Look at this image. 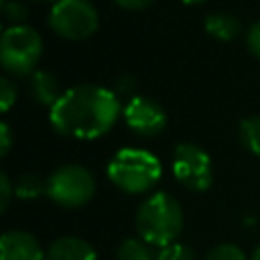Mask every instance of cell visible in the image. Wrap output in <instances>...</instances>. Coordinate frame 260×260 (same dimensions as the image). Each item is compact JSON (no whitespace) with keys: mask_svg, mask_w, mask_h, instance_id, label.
<instances>
[{"mask_svg":"<svg viewBox=\"0 0 260 260\" xmlns=\"http://www.w3.org/2000/svg\"><path fill=\"white\" fill-rule=\"evenodd\" d=\"M122 108L124 106L114 89L95 83H81L63 91L57 104L49 110V120L63 136L95 140L114 128Z\"/></svg>","mask_w":260,"mask_h":260,"instance_id":"obj_1","label":"cell"},{"mask_svg":"<svg viewBox=\"0 0 260 260\" xmlns=\"http://www.w3.org/2000/svg\"><path fill=\"white\" fill-rule=\"evenodd\" d=\"M183 221L185 217L179 201L173 195L158 191L138 205L134 228L138 238H142L146 244L165 248L177 242L183 232Z\"/></svg>","mask_w":260,"mask_h":260,"instance_id":"obj_2","label":"cell"},{"mask_svg":"<svg viewBox=\"0 0 260 260\" xmlns=\"http://www.w3.org/2000/svg\"><path fill=\"white\" fill-rule=\"evenodd\" d=\"M106 173L120 191L128 195H142L156 187L162 177V167L150 150L126 146L112 156Z\"/></svg>","mask_w":260,"mask_h":260,"instance_id":"obj_3","label":"cell"},{"mask_svg":"<svg viewBox=\"0 0 260 260\" xmlns=\"http://www.w3.org/2000/svg\"><path fill=\"white\" fill-rule=\"evenodd\" d=\"M43 55V39L41 35L26 26H8L0 39V63L4 71L12 75H30Z\"/></svg>","mask_w":260,"mask_h":260,"instance_id":"obj_4","label":"cell"},{"mask_svg":"<svg viewBox=\"0 0 260 260\" xmlns=\"http://www.w3.org/2000/svg\"><path fill=\"white\" fill-rule=\"evenodd\" d=\"M49 26L65 41H83L98 30L100 14L89 0H55L49 10Z\"/></svg>","mask_w":260,"mask_h":260,"instance_id":"obj_5","label":"cell"},{"mask_svg":"<svg viewBox=\"0 0 260 260\" xmlns=\"http://www.w3.org/2000/svg\"><path fill=\"white\" fill-rule=\"evenodd\" d=\"M95 193L93 175L81 165H63L47 179V195L61 207H83Z\"/></svg>","mask_w":260,"mask_h":260,"instance_id":"obj_6","label":"cell"},{"mask_svg":"<svg viewBox=\"0 0 260 260\" xmlns=\"http://www.w3.org/2000/svg\"><path fill=\"white\" fill-rule=\"evenodd\" d=\"M173 175L189 191H207L213 183L211 156L193 142H179L173 150Z\"/></svg>","mask_w":260,"mask_h":260,"instance_id":"obj_7","label":"cell"},{"mask_svg":"<svg viewBox=\"0 0 260 260\" xmlns=\"http://www.w3.org/2000/svg\"><path fill=\"white\" fill-rule=\"evenodd\" d=\"M122 116L126 126L134 134L144 138L160 134L167 126V114L162 106L148 95H134L132 100H128L122 108Z\"/></svg>","mask_w":260,"mask_h":260,"instance_id":"obj_8","label":"cell"},{"mask_svg":"<svg viewBox=\"0 0 260 260\" xmlns=\"http://www.w3.org/2000/svg\"><path fill=\"white\" fill-rule=\"evenodd\" d=\"M0 260H47V252L30 232L8 230L0 238Z\"/></svg>","mask_w":260,"mask_h":260,"instance_id":"obj_9","label":"cell"},{"mask_svg":"<svg viewBox=\"0 0 260 260\" xmlns=\"http://www.w3.org/2000/svg\"><path fill=\"white\" fill-rule=\"evenodd\" d=\"M28 93H30V98L39 106H45L49 110L63 95L59 79L51 71H47V69H35L28 75Z\"/></svg>","mask_w":260,"mask_h":260,"instance_id":"obj_10","label":"cell"},{"mask_svg":"<svg viewBox=\"0 0 260 260\" xmlns=\"http://www.w3.org/2000/svg\"><path fill=\"white\" fill-rule=\"evenodd\" d=\"M47 260H98V252L77 236H61L49 246Z\"/></svg>","mask_w":260,"mask_h":260,"instance_id":"obj_11","label":"cell"},{"mask_svg":"<svg viewBox=\"0 0 260 260\" xmlns=\"http://www.w3.org/2000/svg\"><path fill=\"white\" fill-rule=\"evenodd\" d=\"M203 28L209 37L221 43H230L242 32V22L230 12H211L205 16Z\"/></svg>","mask_w":260,"mask_h":260,"instance_id":"obj_12","label":"cell"},{"mask_svg":"<svg viewBox=\"0 0 260 260\" xmlns=\"http://www.w3.org/2000/svg\"><path fill=\"white\" fill-rule=\"evenodd\" d=\"M116 260H156V254L142 238H126L116 250Z\"/></svg>","mask_w":260,"mask_h":260,"instance_id":"obj_13","label":"cell"},{"mask_svg":"<svg viewBox=\"0 0 260 260\" xmlns=\"http://www.w3.org/2000/svg\"><path fill=\"white\" fill-rule=\"evenodd\" d=\"M240 142L244 148L256 156H260V116H248L240 122L238 128Z\"/></svg>","mask_w":260,"mask_h":260,"instance_id":"obj_14","label":"cell"},{"mask_svg":"<svg viewBox=\"0 0 260 260\" xmlns=\"http://www.w3.org/2000/svg\"><path fill=\"white\" fill-rule=\"evenodd\" d=\"M47 193V181H43L37 173H24L14 183V195L20 199H37Z\"/></svg>","mask_w":260,"mask_h":260,"instance_id":"obj_15","label":"cell"},{"mask_svg":"<svg viewBox=\"0 0 260 260\" xmlns=\"http://www.w3.org/2000/svg\"><path fill=\"white\" fill-rule=\"evenodd\" d=\"M156 260H197V254L189 246H185L181 242H175V244H169V246L160 248L156 252Z\"/></svg>","mask_w":260,"mask_h":260,"instance_id":"obj_16","label":"cell"},{"mask_svg":"<svg viewBox=\"0 0 260 260\" xmlns=\"http://www.w3.org/2000/svg\"><path fill=\"white\" fill-rule=\"evenodd\" d=\"M203 260H248L246 254L236 246V244H217L213 246Z\"/></svg>","mask_w":260,"mask_h":260,"instance_id":"obj_17","label":"cell"},{"mask_svg":"<svg viewBox=\"0 0 260 260\" xmlns=\"http://www.w3.org/2000/svg\"><path fill=\"white\" fill-rule=\"evenodd\" d=\"M2 14L10 22V26H18L28 18V8L18 0H6L2 2Z\"/></svg>","mask_w":260,"mask_h":260,"instance_id":"obj_18","label":"cell"},{"mask_svg":"<svg viewBox=\"0 0 260 260\" xmlns=\"http://www.w3.org/2000/svg\"><path fill=\"white\" fill-rule=\"evenodd\" d=\"M16 98H18L16 85L4 75V77L0 79V110H2V112H8V110L14 106Z\"/></svg>","mask_w":260,"mask_h":260,"instance_id":"obj_19","label":"cell"},{"mask_svg":"<svg viewBox=\"0 0 260 260\" xmlns=\"http://www.w3.org/2000/svg\"><path fill=\"white\" fill-rule=\"evenodd\" d=\"M134 91H136V79L130 75V73H126V75H120L118 79H116V83H114V93L122 100H132L134 98Z\"/></svg>","mask_w":260,"mask_h":260,"instance_id":"obj_20","label":"cell"},{"mask_svg":"<svg viewBox=\"0 0 260 260\" xmlns=\"http://www.w3.org/2000/svg\"><path fill=\"white\" fill-rule=\"evenodd\" d=\"M12 195H14V185H12L10 177L2 171L0 173V211H6L8 209Z\"/></svg>","mask_w":260,"mask_h":260,"instance_id":"obj_21","label":"cell"},{"mask_svg":"<svg viewBox=\"0 0 260 260\" xmlns=\"http://www.w3.org/2000/svg\"><path fill=\"white\" fill-rule=\"evenodd\" d=\"M246 45H248V51L260 61V20H256L248 32H246Z\"/></svg>","mask_w":260,"mask_h":260,"instance_id":"obj_22","label":"cell"},{"mask_svg":"<svg viewBox=\"0 0 260 260\" xmlns=\"http://www.w3.org/2000/svg\"><path fill=\"white\" fill-rule=\"evenodd\" d=\"M12 146V132L6 122L0 124V156H6Z\"/></svg>","mask_w":260,"mask_h":260,"instance_id":"obj_23","label":"cell"},{"mask_svg":"<svg viewBox=\"0 0 260 260\" xmlns=\"http://www.w3.org/2000/svg\"><path fill=\"white\" fill-rule=\"evenodd\" d=\"M114 2L124 10H142V8L150 6L154 0H114Z\"/></svg>","mask_w":260,"mask_h":260,"instance_id":"obj_24","label":"cell"},{"mask_svg":"<svg viewBox=\"0 0 260 260\" xmlns=\"http://www.w3.org/2000/svg\"><path fill=\"white\" fill-rule=\"evenodd\" d=\"M250 260H260V246H258V248H256V250L252 252V256H250Z\"/></svg>","mask_w":260,"mask_h":260,"instance_id":"obj_25","label":"cell"},{"mask_svg":"<svg viewBox=\"0 0 260 260\" xmlns=\"http://www.w3.org/2000/svg\"><path fill=\"white\" fill-rule=\"evenodd\" d=\"M183 4H203V2H207V0H181Z\"/></svg>","mask_w":260,"mask_h":260,"instance_id":"obj_26","label":"cell"},{"mask_svg":"<svg viewBox=\"0 0 260 260\" xmlns=\"http://www.w3.org/2000/svg\"><path fill=\"white\" fill-rule=\"evenodd\" d=\"M35 2H51V0H35Z\"/></svg>","mask_w":260,"mask_h":260,"instance_id":"obj_27","label":"cell"}]
</instances>
